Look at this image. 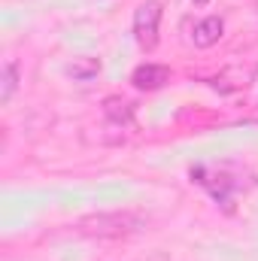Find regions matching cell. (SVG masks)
Segmentation results:
<instances>
[{"instance_id": "obj_1", "label": "cell", "mask_w": 258, "mask_h": 261, "mask_svg": "<svg viewBox=\"0 0 258 261\" xmlns=\"http://www.w3.org/2000/svg\"><path fill=\"white\" fill-rule=\"evenodd\" d=\"M146 228L140 213H97L76 222V231L85 237H128Z\"/></svg>"}, {"instance_id": "obj_2", "label": "cell", "mask_w": 258, "mask_h": 261, "mask_svg": "<svg viewBox=\"0 0 258 261\" xmlns=\"http://www.w3.org/2000/svg\"><path fill=\"white\" fill-rule=\"evenodd\" d=\"M158 34H161V3L146 0L134 12V40L143 52H152L158 46Z\"/></svg>"}, {"instance_id": "obj_3", "label": "cell", "mask_w": 258, "mask_h": 261, "mask_svg": "<svg viewBox=\"0 0 258 261\" xmlns=\"http://www.w3.org/2000/svg\"><path fill=\"white\" fill-rule=\"evenodd\" d=\"M131 82H134V88H140V91H158V88H164L167 82H170V67L164 64H140L134 73H131Z\"/></svg>"}, {"instance_id": "obj_4", "label": "cell", "mask_w": 258, "mask_h": 261, "mask_svg": "<svg viewBox=\"0 0 258 261\" xmlns=\"http://www.w3.org/2000/svg\"><path fill=\"white\" fill-rule=\"evenodd\" d=\"M222 37H225V18H222V15H207V18H200L192 31V43L197 49H210V46H216Z\"/></svg>"}, {"instance_id": "obj_5", "label": "cell", "mask_w": 258, "mask_h": 261, "mask_svg": "<svg viewBox=\"0 0 258 261\" xmlns=\"http://www.w3.org/2000/svg\"><path fill=\"white\" fill-rule=\"evenodd\" d=\"M104 116L113 125H134V107L122 97H107L104 100Z\"/></svg>"}, {"instance_id": "obj_6", "label": "cell", "mask_w": 258, "mask_h": 261, "mask_svg": "<svg viewBox=\"0 0 258 261\" xmlns=\"http://www.w3.org/2000/svg\"><path fill=\"white\" fill-rule=\"evenodd\" d=\"M18 82H21V79H18V61L9 58V61L3 64V70H0V103H3V107H6V103L12 100V94L18 91Z\"/></svg>"}, {"instance_id": "obj_7", "label": "cell", "mask_w": 258, "mask_h": 261, "mask_svg": "<svg viewBox=\"0 0 258 261\" xmlns=\"http://www.w3.org/2000/svg\"><path fill=\"white\" fill-rule=\"evenodd\" d=\"M67 73H70L76 82H91V79L100 73V61H97V58H73V64L67 67Z\"/></svg>"}, {"instance_id": "obj_8", "label": "cell", "mask_w": 258, "mask_h": 261, "mask_svg": "<svg viewBox=\"0 0 258 261\" xmlns=\"http://www.w3.org/2000/svg\"><path fill=\"white\" fill-rule=\"evenodd\" d=\"M255 9H258V3H255Z\"/></svg>"}]
</instances>
